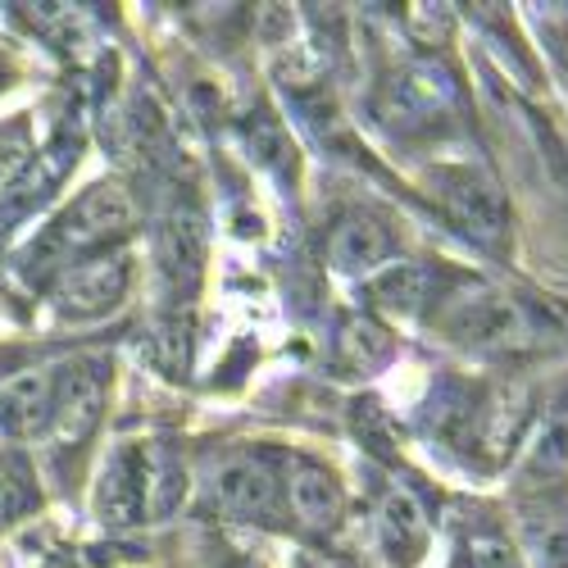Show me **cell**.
Listing matches in <instances>:
<instances>
[{"label":"cell","instance_id":"1","mask_svg":"<svg viewBox=\"0 0 568 568\" xmlns=\"http://www.w3.org/2000/svg\"><path fill=\"white\" fill-rule=\"evenodd\" d=\"M437 327L473 355H518V351L541 346V318L524 301H514L509 292H496V287H483V282L442 296Z\"/></svg>","mask_w":568,"mask_h":568},{"label":"cell","instance_id":"2","mask_svg":"<svg viewBox=\"0 0 568 568\" xmlns=\"http://www.w3.org/2000/svg\"><path fill=\"white\" fill-rule=\"evenodd\" d=\"M132 223H136L132 196L123 192L119 182H97V186H87V192L51 223V232L41 236L37 255L41 260H60L69 268L78 260L101 255L110 242H119Z\"/></svg>","mask_w":568,"mask_h":568},{"label":"cell","instance_id":"3","mask_svg":"<svg viewBox=\"0 0 568 568\" xmlns=\"http://www.w3.org/2000/svg\"><path fill=\"white\" fill-rule=\"evenodd\" d=\"M437 186V201L446 210V219L468 236L473 246L483 251H505L509 242V205L500 196V186L483 173V169H468V164H442L433 173Z\"/></svg>","mask_w":568,"mask_h":568},{"label":"cell","instance_id":"4","mask_svg":"<svg viewBox=\"0 0 568 568\" xmlns=\"http://www.w3.org/2000/svg\"><path fill=\"white\" fill-rule=\"evenodd\" d=\"M205 491L219 514L246 518V524H277V514H287V505H282V464L255 450L223 455L210 468Z\"/></svg>","mask_w":568,"mask_h":568},{"label":"cell","instance_id":"5","mask_svg":"<svg viewBox=\"0 0 568 568\" xmlns=\"http://www.w3.org/2000/svg\"><path fill=\"white\" fill-rule=\"evenodd\" d=\"M128 287H132L128 255H91V260H78V264H69L60 273L51 301H55L60 318H78L82 323V318H101V314L119 310Z\"/></svg>","mask_w":568,"mask_h":568},{"label":"cell","instance_id":"6","mask_svg":"<svg viewBox=\"0 0 568 568\" xmlns=\"http://www.w3.org/2000/svg\"><path fill=\"white\" fill-rule=\"evenodd\" d=\"M282 505L310 532H337L346 518V491L337 483V473L310 455L282 459Z\"/></svg>","mask_w":568,"mask_h":568},{"label":"cell","instance_id":"7","mask_svg":"<svg viewBox=\"0 0 568 568\" xmlns=\"http://www.w3.org/2000/svg\"><path fill=\"white\" fill-rule=\"evenodd\" d=\"M433 541V518L423 509V500L409 487H387L373 505V550L383 555L392 568H414L428 555Z\"/></svg>","mask_w":568,"mask_h":568},{"label":"cell","instance_id":"8","mask_svg":"<svg viewBox=\"0 0 568 568\" xmlns=\"http://www.w3.org/2000/svg\"><path fill=\"white\" fill-rule=\"evenodd\" d=\"M528 423H532V400L524 387H496L487 396H473L464 450L483 455V459H505L524 446Z\"/></svg>","mask_w":568,"mask_h":568},{"label":"cell","instance_id":"9","mask_svg":"<svg viewBox=\"0 0 568 568\" xmlns=\"http://www.w3.org/2000/svg\"><path fill=\"white\" fill-rule=\"evenodd\" d=\"M97 514L110 528L146 524V442H123L110 450L97 483Z\"/></svg>","mask_w":568,"mask_h":568},{"label":"cell","instance_id":"10","mask_svg":"<svg viewBox=\"0 0 568 568\" xmlns=\"http://www.w3.org/2000/svg\"><path fill=\"white\" fill-rule=\"evenodd\" d=\"M392 255H396L392 227L377 214L351 210L333 223V232H327V264L346 277H373L377 268H387Z\"/></svg>","mask_w":568,"mask_h":568},{"label":"cell","instance_id":"11","mask_svg":"<svg viewBox=\"0 0 568 568\" xmlns=\"http://www.w3.org/2000/svg\"><path fill=\"white\" fill-rule=\"evenodd\" d=\"M55 414V377L51 373H19L10 383H0V437L10 442H32L51 433Z\"/></svg>","mask_w":568,"mask_h":568},{"label":"cell","instance_id":"12","mask_svg":"<svg viewBox=\"0 0 568 568\" xmlns=\"http://www.w3.org/2000/svg\"><path fill=\"white\" fill-rule=\"evenodd\" d=\"M105 405V377L97 368H64L55 377V414H51V437L60 442H87L91 428L101 423Z\"/></svg>","mask_w":568,"mask_h":568},{"label":"cell","instance_id":"13","mask_svg":"<svg viewBox=\"0 0 568 568\" xmlns=\"http://www.w3.org/2000/svg\"><path fill=\"white\" fill-rule=\"evenodd\" d=\"M437 296V273L428 264H414V260H396L387 268H377L368 277V301L387 314H423Z\"/></svg>","mask_w":568,"mask_h":568},{"label":"cell","instance_id":"14","mask_svg":"<svg viewBox=\"0 0 568 568\" xmlns=\"http://www.w3.org/2000/svg\"><path fill=\"white\" fill-rule=\"evenodd\" d=\"M528 468L546 483L568 473V387H559L537 418V428L528 437Z\"/></svg>","mask_w":568,"mask_h":568},{"label":"cell","instance_id":"15","mask_svg":"<svg viewBox=\"0 0 568 568\" xmlns=\"http://www.w3.org/2000/svg\"><path fill=\"white\" fill-rule=\"evenodd\" d=\"M186 496V459L173 442H146V518L164 524V518L182 505Z\"/></svg>","mask_w":568,"mask_h":568},{"label":"cell","instance_id":"16","mask_svg":"<svg viewBox=\"0 0 568 568\" xmlns=\"http://www.w3.org/2000/svg\"><path fill=\"white\" fill-rule=\"evenodd\" d=\"M392 351H396L392 333H387V327L377 323V318H368V314L346 318L342 333H337V355H342V364H351L355 373L383 368V364L392 359Z\"/></svg>","mask_w":568,"mask_h":568},{"label":"cell","instance_id":"17","mask_svg":"<svg viewBox=\"0 0 568 568\" xmlns=\"http://www.w3.org/2000/svg\"><path fill=\"white\" fill-rule=\"evenodd\" d=\"M201 255H205L201 223L173 219V223L160 232V268H164V277H173V282H182V273L196 277V273H201Z\"/></svg>","mask_w":568,"mask_h":568},{"label":"cell","instance_id":"18","mask_svg":"<svg viewBox=\"0 0 568 568\" xmlns=\"http://www.w3.org/2000/svg\"><path fill=\"white\" fill-rule=\"evenodd\" d=\"M459 568H528V564H524V550L500 528H473L459 541Z\"/></svg>","mask_w":568,"mask_h":568},{"label":"cell","instance_id":"19","mask_svg":"<svg viewBox=\"0 0 568 568\" xmlns=\"http://www.w3.org/2000/svg\"><path fill=\"white\" fill-rule=\"evenodd\" d=\"M32 505H37L32 473L19 459H0V528L19 524L23 514H32Z\"/></svg>","mask_w":568,"mask_h":568},{"label":"cell","instance_id":"20","mask_svg":"<svg viewBox=\"0 0 568 568\" xmlns=\"http://www.w3.org/2000/svg\"><path fill=\"white\" fill-rule=\"evenodd\" d=\"M32 155V141H28V128L23 123H10L0 132V182H10Z\"/></svg>","mask_w":568,"mask_h":568},{"label":"cell","instance_id":"21","mask_svg":"<svg viewBox=\"0 0 568 568\" xmlns=\"http://www.w3.org/2000/svg\"><path fill=\"white\" fill-rule=\"evenodd\" d=\"M541 550V568H568V532H550Z\"/></svg>","mask_w":568,"mask_h":568},{"label":"cell","instance_id":"22","mask_svg":"<svg viewBox=\"0 0 568 568\" xmlns=\"http://www.w3.org/2000/svg\"><path fill=\"white\" fill-rule=\"evenodd\" d=\"M301 568H351V564H342L337 555H318V550H305V555H301Z\"/></svg>","mask_w":568,"mask_h":568}]
</instances>
